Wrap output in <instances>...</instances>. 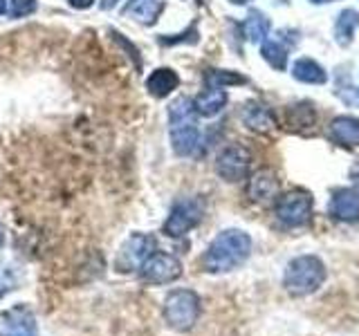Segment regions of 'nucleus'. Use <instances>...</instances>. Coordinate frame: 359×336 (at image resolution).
Wrapping results in <instances>:
<instances>
[{"label": "nucleus", "instance_id": "f257e3e1", "mask_svg": "<svg viewBox=\"0 0 359 336\" xmlns=\"http://www.w3.org/2000/svg\"><path fill=\"white\" fill-rule=\"evenodd\" d=\"M252 253V238L241 229L220 231L202 255V267L209 274H227L238 269Z\"/></svg>", "mask_w": 359, "mask_h": 336}, {"label": "nucleus", "instance_id": "f03ea898", "mask_svg": "<svg viewBox=\"0 0 359 336\" xmlns=\"http://www.w3.org/2000/svg\"><path fill=\"white\" fill-rule=\"evenodd\" d=\"M168 119H171V146L180 157H191L200 148V128L196 123L194 101L187 97L175 99L168 106Z\"/></svg>", "mask_w": 359, "mask_h": 336}, {"label": "nucleus", "instance_id": "7ed1b4c3", "mask_svg": "<svg viewBox=\"0 0 359 336\" xmlns=\"http://www.w3.org/2000/svg\"><path fill=\"white\" fill-rule=\"evenodd\" d=\"M325 280V265L317 255H299L294 258L283 274V287L290 296H310Z\"/></svg>", "mask_w": 359, "mask_h": 336}, {"label": "nucleus", "instance_id": "20e7f679", "mask_svg": "<svg viewBox=\"0 0 359 336\" xmlns=\"http://www.w3.org/2000/svg\"><path fill=\"white\" fill-rule=\"evenodd\" d=\"M164 321L175 332H189L196 328L202 314V300L194 289H173L164 298Z\"/></svg>", "mask_w": 359, "mask_h": 336}, {"label": "nucleus", "instance_id": "39448f33", "mask_svg": "<svg viewBox=\"0 0 359 336\" xmlns=\"http://www.w3.org/2000/svg\"><path fill=\"white\" fill-rule=\"evenodd\" d=\"M312 206H314V202L308 190L294 188V190H287V193L276 197L274 213L283 227L297 229V227H303V224L310 222Z\"/></svg>", "mask_w": 359, "mask_h": 336}, {"label": "nucleus", "instance_id": "423d86ee", "mask_svg": "<svg viewBox=\"0 0 359 336\" xmlns=\"http://www.w3.org/2000/svg\"><path fill=\"white\" fill-rule=\"evenodd\" d=\"M205 216V202L200 197H182L171 206V213L162 227V233L168 238H182L191 229H196Z\"/></svg>", "mask_w": 359, "mask_h": 336}, {"label": "nucleus", "instance_id": "0eeeda50", "mask_svg": "<svg viewBox=\"0 0 359 336\" xmlns=\"http://www.w3.org/2000/svg\"><path fill=\"white\" fill-rule=\"evenodd\" d=\"M182 276V262L173 253L153 251L140 267V280L146 285H168Z\"/></svg>", "mask_w": 359, "mask_h": 336}, {"label": "nucleus", "instance_id": "6e6552de", "mask_svg": "<svg viewBox=\"0 0 359 336\" xmlns=\"http://www.w3.org/2000/svg\"><path fill=\"white\" fill-rule=\"evenodd\" d=\"M155 251V240L146 233H133L130 238L119 246L115 258V269L119 274H135L146 262V258Z\"/></svg>", "mask_w": 359, "mask_h": 336}, {"label": "nucleus", "instance_id": "1a4fd4ad", "mask_svg": "<svg viewBox=\"0 0 359 336\" xmlns=\"http://www.w3.org/2000/svg\"><path fill=\"white\" fill-rule=\"evenodd\" d=\"M252 153L245 146H227L216 160V173L224 182H243L250 175Z\"/></svg>", "mask_w": 359, "mask_h": 336}, {"label": "nucleus", "instance_id": "9d476101", "mask_svg": "<svg viewBox=\"0 0 359 336\" xmlns=\"http://www.w3.org/2000/svg\"><path fill=\"white\" fill-rule=\"evenodd\" d=\"M0 336H39L36 316L27 305L0 312Z\"/></svg>", "mask_w": 359, "mask_h": 336}, {"label": "nucleus", "instance_id": "9b49d317", "mask_svg": "<svg viewBox=\"0 0 359 336\" xmlns=\"http://www.w3.org/2000/svg\"><path fill=\"white\" fill-rule=\"evenodd\" d=\"M247 195H250L252 202L256 204H267V202H272L278 197V179H276V173L269 171V168H261V171H256L250 182H247Z\"/></svg>", "mask_w": 359, "mask_h": 336}, {"label": "nucleus", "instance_id": "f8f14e48", "mask_svg": "<svg viewBox=\"0 0 359 336\" xmlns=\"http://www.w3.org/2000/svg\"><path fill=\"white\" fill-rule=\"evenodd\" d=\"M330 216L339 222H359V190L339 188L330 200Z\"/></svg>", "mask_w": 359, "mask_h": 336}, {"label": "nucleus", "instance_id": "ddd939ff", "mask_svg": "<svg viewBox=\"0 0 359 336\" xmlns=\"http://www.w3.org/2000/svg\"><path fill=\"white\" fill-rule=\"evenodd\" d=\"M241 119L250 130L254 132H269L274 128V117L269 108H265L263 104H256V101H250L241 108Z\"/></svg>", "mask_w": 359, "mask_h": 336}, {"label": "nucleus", "instance_id": "4468645a", "mask_svg": "<svg viewBox=\"0 0 359 336\" xmlns=\"http://www.w3.org/2000/svg\"><path fill=\"white\" fill-rule=\"evenodd\" d=\"M224 106H227V92L222 88H213V85H209L205 92H200L194 101L196 115L202 117H216Z\"/></svg>", "mask_w": 359, "mask_h": 336}, {"label": "nucleus", "instance_id": "2eb2a0df", "mask_svg": "<svg viewBox=\"0 0 359 336\" xmlns=\"http://www.w3.org/2000/svg\"><path fill=\"white\" fill-rule=\"evenodd\" d=\"M180 85V76L171 67H160L155 70L149 78H146V90L155 97V99H164L173 92V90Z\"/></svg>", "mask_w": 359, "mask_h": 336}, {"label": "nucleus", "instance_id": "dca6fc26", "mask_svg": "<svg viewBox=\"0 0 359 336\" xmlns=\"http://www.w3.org/2000/svg\"><path fill=\"white\" fill-rule=\"evenodd\" d=\"M330 134L339 146L355 148V146H359V119H355V117H337L330 123Z\"/></svg>", "mask_w": 359, "mask_h": 336}, {"label": "nucleus", "instance_id": "f3484780", "mask_svg": "<svg viewBox=\"0 0 359 336\" xmlns=\"http://www.w3.org/2000/svg\"><path fill=\"white\" fill-rule=\"evenodd\" d=\"M292 74H294L297 81H303V83H325L328 81L325 70L312 59H299L294 63V67H292Z\"/></svg>", "mask_w": 359, "mask_h": 336}, {"label": "nucleus", "instance_id": "a211bd4d", "mask_svg": "<svg viewBox=\"0 0 359 336\" xmlns=\"http://www.w3.org/2000/svg\"><path fill=\"white\" fill-rule=\"evenodd\" d=\"M359 27V11L355 9H346L337 16V25H334V36L339 45H351L355 29Z\"/></svg>", "mask_w": 359, "mask_h": 336}, {"label": "nucleus", "instance_id": "6ab92c4d", "mask_svg": "<svg viewBox=\"0 0 359 336\" xmlns=\"http://www.w3.org/2000/svg\"><path fill=\"white\" fill-rule=\"evenodd\" d=\"M245 34L252 43H263L269 34V18L263 14V11L252 9L250 16L245 20Z\"/></svg>", "mask_w": 359, "mask_h": 336}, {"label": "nucleus", "instance_id": "aec40b11", "mask_svg": "<svg viewBox=\"0 0 359 336\" xmlns=\"http://www.w3.org/2000/svg\"><path fill=\"white\" fill-rule=\"evenodd\" d=\"M162 9H164L162 0H137V3L133 5V14L140 22H144V25H153L157 16L162 14Z\"/></svg>", "mask_w": 359, "mask_h": 336}, {"label": "nucleus", "instance_id": "412c9836", "mask_svg": "<svg viewBox=\"0 0 359 336\" xmlns=\"http://www.w3.org/2000/svg\"><path fill=\"white\" fill-rule=\"evenodd\" d=\"M261 54L274 70H285L287 67V50L278 41H263Z\"/></svg>", "mask_w": 359, "mask_h": 336}, {"label": "nucleus", "instance_id": "4be33fe9", "mask_svg": "<svg viewBox=\"0 0 359 336\" xmlns=\"http://www.w3.org/2000/svg\"><path fill=\"white\" fill-rule=\"evenodd\" d=\"M18 280H20L18 269L11 262L0 260V300H3L9 291H14L18 287Z\"/></svg>", "mask_w": 359, "mask_h": 336}, {"label": "nucleus", "instance_id": "5701e85b", "mask_svg": "<svg viewBox=\"0 0 359 336\" xmlns=\"http://www.w3.org/2000/svg\"><path fill=\"white\" fill-rule=\"evenodd\" d=\"M207 83L213 88L243 85V83H247V78L241 76L238 72H229V70H207Z\"/></svg>", "mask_w": 359, "mask_h": 336}, {"label": "nucleus", "instance_id": "b1692460", "mask_svg": "<svg viewBox=\"0 0 359 336\" xmlns=\"http://www.w3.org/2000/svg\"><path fill=\"white\" fill-rule=\"evenodd\" d=\"M39 7L36 0H11L9 5V16L11 18H22V16H29L34 14Z\"/></svg>", "mask_w": 359, "mask_h": 336}, {"label": "nucleus", "instance_id": "393cba45", "mask_svg": "<svg viewBox=\"0 0 359 336\" xmlns=\"http://www.w3.org/2000/svg\"><path fill=\"white\" fill-rule=\"evenodd\" d=\"M162 45H177V43H198V29L196 27H189L184 34H177V36H160Z\"/></svg>", "mask_w": 359, "mask_h": 336}, {"label": "nucleus", "instance_id": "a878e982", "mask_svg": "<svg viewBox=\"0 0 359 336\" xmlns=\"http://www.w3.org/2000/svg\"><path fill=\"white\" fill-rule=\"evenodd\" d=\"M70 3V7H74V9H90L95 5V0H67Z\"/></svg>", "mask_w": 359, "mask_h": 336}, {"label": "nucleus", "instance_id": "bb28decb", "mask_svg": "<svg viewBox=\"0 0 359 336\" xmlns=\"http://www.w3.org/2000/svg\"><path fill=\"white\" fill-rule=\"evenodd\" d=\"M351 179H353V184H355V188L359 190V162L351 168Z\"/></svg>", "mask_w": 359, "mask_h": 336}, {"label": "nucleus", "instance_id": "cd10ccee", "mask_svg": "<svg viewBox=\"0 0 359 336\" xmlns=\"http://www.w3.org/2000/svg\"><path fill=\"white\" fill-rule=\"evenodd\" d=\"M119 0H101V9H112Z\"/></svg>", "mask_w": 359, "mask_h": 336}, {"label": "nucleus", "instance_id": "c85d7f7f", "mask_svg": "<svg viewBox=\"0 0 359 336\" xmlns=\"http://www.w3.org/2000/svg\"><path fill=\"white\" fill-rule=\"evenodd\" d=\"M7 11V0H0V14H5Z\"/></svg>", "mask_w": 359, "mask_h": 336}, {"label": "nucleus", "instance_id": "c756f323", "mask_svg": "<svg viewBox=\"0 0 359 336\" xmlns=\"http://www.w3.org/2000/svg\"><path fill=\"white\" fill-rule=\"evenodd\" d=\"M310 3H314V5H321V3H334V0H310Z\"/></svg>", "mask_w": 359, "mask_h": 336}, {"label": "nucleus", "instance_id": "7c9ffc66", "mask_svg": "<svg viewBox=\"0 0 359 336\" xmlns=\"http://www.w3.org/2000/svg\"><path fill=\"white\" fill-rule=\"evenodd\" d=\"M5 244V233H3V229H0V246Z\"/></svg>", "mask_w": 359, "mask_h": 336}, {"label": "nucleus", "instance_id": "2f4dec72", "mask_svg": "<svg viewBox=\"0 0 359 336\" xmlns=\"http://www.w3.org/2000/svg\"><path fill=\"white\" fill-rule=\"evenodd\" d=\"M229 3H233V5H245L247 0H229Z\"/></svg>", "mask_w": 359, "mask_h": 336}]
</instances>
